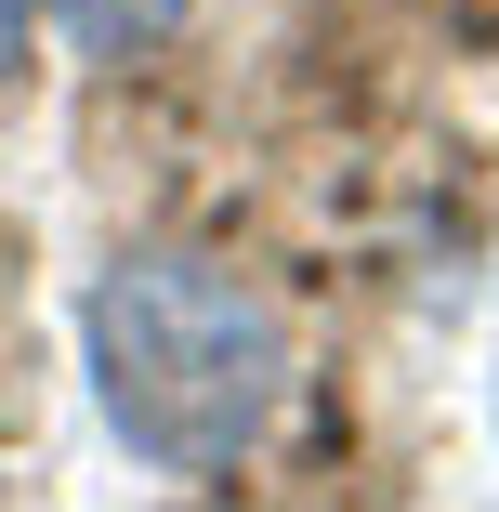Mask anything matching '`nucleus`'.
<instances>
[{
    "label": "nucleus",
    "instance_id": "nucleus-1",
    "mask_svg": "<svg viewBox=\"0 0 499 512\" xmlns=\"http://www.w3.org/2000/svg\"><path fill=\"white\" fill-rule=\"evenodd\" d=\"M92 407L145 473H237L289 407V329L276 302L211 250H132L79 302Z\"/></svg>",
    "mask_w": 499,
    "mask_h": 512
},
{
    "label": "nucleus",
    "instance_id": "nucleus-3",
    "mask_svg": "<svg viewBox=\"0 0 499 512\" xmlns=\"http://www.w3.org/2000/svg\"><path fill=\"white\" fill-rule=\"evenodd\" d=\"M27 27H40V0H0V92H14V66H27Z\"/></svg>",
    "mask_w": 499,
    "mask_h": 512
},
{
    "label": "nucleus",
    "instance_id": "nucleus-2",
    "mask_svg": "<svg viewBox=\"0 0 499 512\" xmlns=\"http://www.w3.org/2000/svg\"><path fill=\"white\" fill-rule=\"evenodd\" d=\"M53 14H66L79 53H106V66H119V53H145V40L184 27V0H53Z\"/></svg>",
    "mask_w": 499,
    "mask_h": 512
}]
</instances>
